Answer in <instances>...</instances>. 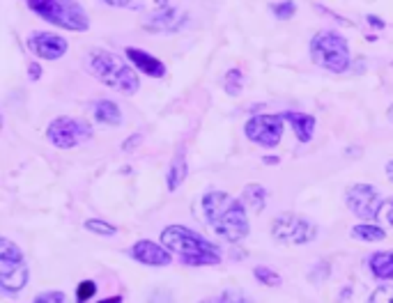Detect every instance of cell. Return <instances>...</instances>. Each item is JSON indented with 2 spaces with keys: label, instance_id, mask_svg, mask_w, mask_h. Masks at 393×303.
<instances>
[{
  "label": "cell",
  "instance_id": "23",
  "mask_svg": "<svg viewBox=\"0 0 393 303\" xmlns=\"http://www.w3.org/2000/svg\"><path fill=\"white\" fill-rule=\"evenodd\" d=\"M86 230L93 234H102V237H113L115 234V225H108L106 220H99V218H93V220H86Z\"/></svg>",
  "mask_w": 393,
  "mask_h": 303
},
{
  "label": "cell",
  "instance_id": "28",
  "mask_svg": "<svg viewBox=\"0 0 393 303\" xmlns=\"http://www.w3.org/2000/svg\"><path fill=\"white\" fill-rule=\"evenodd\" d=\"M384 218H387V225L393 227V198L384 205Z\"/></svg>",
  "mask_w": 393,
  "mask_h": 303
},
{
  "label": "cell",
  "instance_id": "22",
  "mask_svg": "<svg viewBox=\"0 0 393 303\" xmlns=\"http://www.w3.org/2000/svg\"><path fill=\"white\" fill-rule=\"evenodd\" d=\"M253 275L262 285H267V287H278V285H281V275L274 271V269H269V266H255Z\"/></svg>",
  "mask_w": 393,
  "mask_h": 303
},
{
  "label": "cell",
  "instance_id": "4",
  "mask_svg": "<svg viewBox=\"0 0 393 303\" xmlns=\"http://www.w3.org/2000/svg\"><path fill=\"white\" fill-rule=\"evenodd\" d=\"M28 7L56 28H65L71 32L90 30L88 12L76 0H28Z\"/></svg>",
  "mask_w": 393,
  "mask_h": 303
},
{
  "label": "cell",
  "instance_id": "12",
  "mask_svg": "<svg viewBox=\"0 0 393 303\" xmlns=\"http://www.w3.org/2000/svg\"><path fill=\"white\" fill-rule=\"evenodd\" d=\"M131 255H134V260H139L141 264H148V266H168L172 262V255L166 246L148 242V239L136 242L131 248Z\"/></svg>",
  "mask_w": 393,
  "mask_h": 303
},
{
  "label": "cell",
  "instance_id": "14",
  "mask_svg": "<svg viewBox=\"0 0 393 303\" xmlns=\"http://www.w3.org/2000/svg\"><path fill=\"white\" fill-rule=\"evenodd\" d=\"M182 23V16L177 12V7H159L157 12L152 14V18L145 25V30H154V32H163V30H177Z\"/></svg>",
  "mask_w": 393,
  "mask_h": 303
},
{
  "label": "cell",
  "instance_id": "15",
  "mask_svg": "<svg viewBox=\"0 0 393 303\" xmlns=\"http://www.w3.org/2000/svg\"><path fill=\"white\" fill-rule=\"evenodd\" d=\"M283 117L288 119L295 129V133L299 138V143H308L310 138H313L315 131V117L313 115H306V113H283Z\"/></svg>",
  "mask_w": 393,
  "mask_h": 303
},
{
  "label": "cell",
  "instance_id": "17",
  "mask_svg": "<svg viewBox=\"0 0 393 303\" xmlns=\"http://www.w3.org/2000/svg\"><path fill=\"white\" fill-rule=\"evenodd\" d=\"M370 271L380 280H393V251H380L370 255Z\"/></svg>",
  "mask_w": 393,
  "mask_h": 303
},
{
  "label": "cell",
  "instance_id": "24",
  "mask_svg": "<svg viewBox=\"0 0 393 303\" xmlns=\"http://www.w3.org/2000/svg\"><path fill=\"white\" fill-rule=\"evenodd\" d=\"M271 12H274V16H276V18H281V21H288V18L295 16L297 5L292 3V0H283V3H278V5L271 7Z\"/></svg>",
  "mask_w": 393,
  "mask_h": 303
},
{
  "label": "cell",
  "instance_id": "30",
  "mask_svg": "<svg viewBox=\"0 0 393 303\" xmlns=\"http://www.w3.org/2000/svg\"><path fill=\"white\" fill-rule=\"evenodd\" d=\"M106 5H111V7H131L136 0H104Z\"/></svg>",
  "mask_w": 393,
  "mask_h": 303
},
{
  "label": "cell",
  "instance_id": "27",
  "mask_svg": "<svg viewBox=\"0 0 393 303\" xmlns=\"http://www.w3.org/2000/svg\"><path fill=\"white\" fill-rule=\"evenodd\" d=\"M141 143H143V136H141V133H134V136L129 138V141L122 143V150H124V152H134Z\"/></svg>",
  "mask_w": 393,
  "mask_h": 303
},
{
  "label": "cell",
  "instance_id": "19",
  "mask_svg": "<svg viewBox=\"0 0 393 303\" xmlns=\"http://www.w3.org/2000/svg\"><path fill=\"white\" fill-rule=\"evenodd\" d=\"M187 179V156H184V150H177L175 159H172L170 168H168V174H166V182H168V191H177V186L182 182Z\"/></svg>",
  "mask_w": 393,
  "mask_h": 303
},
{
  "label": "cell",
  "instance_id": "3",
  "mask_svg": "<svg viewBox=\"0 0 393 303\" xmlns=\"http://www.w3.org/2000/svg\"><path fill=\"white\" fill-rule=\"evenodd\" d=\"M86 67L93 76L104 83L106 88L122 92V95H136L141 88V81L136 76V71L127 64L120 55H115L111 51L97 49L86 58Z\"/></svg>",
  "mask_w": 393,
  "mask_h": 303
},
{
  "label": "cell",
  "instance_id": "34",
  "mask_svg": "<svg viewBox=\"0 0 393 303\" xmlns=\"http://www.w3.org/2000/svg\"><path fill=\"white\" fill-rule=\"evenodd\" d=\"M387 117H389V119H391V122H393V106H391V108L387 110Z\"/></svg>",
  "mask_w": 393,
  "mask_h": 303
},
{
  "label": "cell",
  "instance_id": "2",
  "mask_svg": "<svg viewBox=\"0 0 393 303\" xmlns=\"http://www.w3.org/2000/svg\"><path fill=\"white\" fill-rule=\"evenodd\" d=\"M161 244L187 266H212L221 262L218 246L184 225H168L161 232Z\"/></svg>",
  "mask_w": 393,
  "mask_h": 303
},
{
  "label": "cell",
  "instance_id": "20",
  "mask_svg": "<svg viewBox=\"0 0 393 303\" xmlns=\"http://www.w3.org/2000/svg\"><path fill=\"white\" fill-rule=\"evenodd\" d=\"M352 237L359 239V242H384L387 239V230H382L380 225H375L373 220H363L361 225H354L352 227Z\"/></svg>",
  "mask_w": 393,
  "mask_h": 303
},
{
  "label": "cell",
  "instance_id": "11",
  "mask_svg": "<svg viewBox=\"0 0 393 303\" xmlns=\"http://www.w3.org/2000/svg\"><path fill=\"white\" fill-rule=\"evenodd\" d=\"M28 49L42 60H60L67 53L69 44L56 32H33L28 37Z\"/></svg>",
  "mask_w": 393,
  "mask_h": 303
},
{
  "label": "cell",
  "instance_id": "18",
  "mask_svg": "<svg viewBox=\"0 0 393 303\" xmlns=\"http://www.w3.org/2000/svg\"><path fill=\"white\" fill-rule=\"evenodd\" d=\"M242 200L244 205L249 207L251 211H255V214H260V211L264 209V202H267V191H264L262 184H246L244 191H242Z\"/></svg>",
  "mask_w": 393,
  "mask_h": 303
},
{
  "label": "cell",
  "instance_id": "29",
  "mask_svg": "<svg viewBox=\"0 0 393 303\" xmlns=\"http://www.w3.org/2000/svg\"><path fill=\"white\" fill-rule=\"evenodd\" d=\"M28 78L30 81H40L42 78V67H40V64H30V67H28Z\"/></svg>",
  "mask_w": 393,
  "mask_h": 303
},
{
  "label": "cell",
  "instance_id": "9",
  "mask_svg": "<svg viewBox=\"0 0 393 303\" xmlns=\"http://www.w3.org/2000/svg\"><path fill=\"white\" fill-rule=\"evenodd\" d=\"M345 205L361 220H375L384 211V198L373 184H354L345 191Z\"/></svg>",
  "mask_w": 393,
  "mask_h": 303
},
{
  "label": "cell",
  "instance_id": "32",
  "mask_svg": "<svg viewBox=\"0 0 393 303\" xmlns=\"http://www.w3.org/2000/svg\"><path fill=\"white\" fill-rule=\"evenodd\" d=\"M368 23H373L375 28H384V21H382V18H377V16H368Z\"/></svg>",
  "mask_w": 393,
  "mask_h": 303
},
{
  "label": "cell",
  "instance_id": "7",
  "mask_svg": "<svg viewBox=\"0 0 393 303\" xmlns=\"http://www.w3.org/2000/svg\"><path fill=\"white\" fill-rule=\"evenodd\" d=\"M271 237L283 246H304L317 237V227L299 214H281L271 220Z\"/></svg>",
  "mask_w": 393,
  "mask_h": 303
},
{
  "label": "cell",
  "instance_id": "25",
  "mask_svg": "<svg viewBox=\"0 0 393 303\" xmlns=\"http://www.w3.org/2000/svg\"><path fill=\"white\" fill-rule=\"evenodd\" d=\"M97 294V283L95 280H83L78 285V290H76V299L78 301H88V299H93Z\"/></svg>",
  "mask_w": 393,
  "mask_h": 303
},
{
  "label": "cell",
  "instance_id": "31",
  "mask_svg": "<svg viewBox=\"0 0 393 303\" xmlns=\"http://www.w3.org/2000/svg\"><path fill=\"white\" fill-rule=\"evenodd\" d=\"M384 170H387V177L393 182V159H391V161H387V165H384Z\"/></svg>",
  "mask_w": 393,
  "mask_h": 303
},
{
  "label": "cell",
  "instance_id": "5",
  "mask_svg": "<svg viewBox=\"0 0 393 303\" xmlns=\"http://www.w3.org/2000/svg\"><path fill=\"white\" fill-rule=\"evenodd\" d=\"M310 58L324 71L343 73L350 69V46L343 35L334 30H319L310 40Z\"/></svg>",
  "mask_w": 393,
  "mask_h": 303
},
{
  "label": "cell",
  "instance_id": "26",
  "mask_svg": "<svg viewBox=\"0 0 393 303\" xmlns=\"http://www.w3.org/2000/svg\"><path fill=\"white\" fill-rule=\"evenodd\" d=\"M65 299L67 297L62 292H47V294H40V297L35 299V301H37V303H62Z\"/></svg>",
  "mask_w": 393,
  "mask_h": 303
},
{
  "label": "cell",
  "instance_id": "33",
  "mask_svg": "<svg viewBox=\"0 0 393 303\" xmlns=\"http://www.w3.org/2000/svg\"><path fill=\"white\" fill-rule=\"evenodd\" d=\"M264 163H278V156H264Z\"/></svg>",
  "mask_w": 393,
  "mask_h": 303
},
{
  "label": "cell",
  "instance_id": "13",
  "mask_svg": "<svg viewBox=\"0 0 393 303\" xmlns=\"http://www.w3.org/2000/svg\"><path fill=\"white\" fill-rule=\"evenodd\" d=\"M127 58H129V62L134 64L136 69L143 71V73H148V76H152V78L166 76V64L154 58V55L136 49V46H129V49H127Z\"/></svg>",
  "mask_w": 393,
  "mask_h": 303
},
{
  "label": "cell",
  "instance_id": "8",
  "mask_svg": "<svg viewBox=\"0 0 393 303\" xmlns=\"http://www.w3.org/2000/svg\"><path fill=\"white\" fill-rule=\"evenodd\" d=\"M47 138L51 145L60 147V150H71V147L83 145L86 141L93 138V126L88 122H81L76 117H56L47 129Z\"/></svg>",
  "mask_w": 393,
  "mask_h": 303
},
{
  "label": "cell",
  "instance_id": "1",
  "mask_svg": "<svg viewBox=\"0 0 393 303\" xmlns=\"http://www.w3.org/2000/svg\"><path fill=\"white\" fill-rule=\"evenodd\" d=\"M203 216L218 237L225 242L237 244L249 234V216L242 207V202L233 198L225 191H209L200 200Z\"/></svg>",
  "mask_w": 393,
  "mask_h": 303
},
{
  "label": "cell",
  "instance_id": "10",
  "mask_svg": "<svg viewBox=\"0 0 393 303\" xmlns=\"http://www.w3.org/2000/svg\"><path fill=\"white\" fill-rule=\"evenodd\" d=\"M283 115H255L244 126V133L251 143L262 147H276L283 138Z\"/></svg>",
  "mask_w": 393,
  "mask_h": 303
},
{
  "label": "cell",
  "instance_id": "16",
  "mask_svg": "<svg viewBox=\"0 0 393 303\" xmlns=\"http://www.w3.org/2000/svg\"><path fill=\"white\" fill-rule=\"evenodd\" d=\"M95 119L99 124H106V126H120L122 113H120V108H117L115 101L99 99L95 104Z\"/></svg>",
  "mask_w": 393,
  "mask_h": 303
},
{
  "label": "cell",
  "instance_id": "21",
  "mask_svg": "<svg viewBox=\"0 0 393 303\" xmlns=\"http://www.w3.org/2000/svg\"><path fill=\"white\" fill-rule=\"evenodd\" d=\"M242 88H244V73L240 69H230L223 78V90L230 97H240Z\"/></svg>",
  "mask_w": 393,
  "mask_h": 303
},
{
  "label": "cell",
  "instance_id": "6",
  "mask_svg": "<svg viewBox=\"0 0 393 303\" xmlns=\"http://www.w3.org/2000/svg\"><path fill=\"white\" fill-rule=\"evenodd\" d=\"M28 283V264L21 248L10 239H0V285L7 294L21 292Z\"/></svg>",
  "mask_w": 393,
  "mask_h": 303
}]
</instances>
